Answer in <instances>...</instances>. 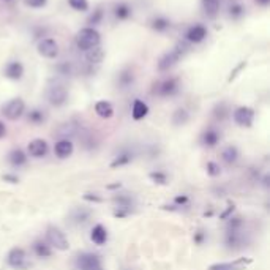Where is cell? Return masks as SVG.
I'll list each match as a JSON object with an SVG mask.
<instances>
[{
	"mask_svg": "<svg viewBox=\"0 0 270 270\" xmlns=\"http://www.w3.org/2000/svg\"><path fill=\"white\" fill-rule=\"evenodd\" d=\"M188 51H190L188 43H185V41L177 43L175 48L171 52H166L165 56L158 60V70L160 71H168L169 68H172L174 65H177L180 60H182Z\"/></svg>",
	"mask_w": 270,
	"mask_h": 270,
	"instance_id": "cell-1",
	"label": "cell"
},
{
	"mask_svg": "<svg viewBox=\"0 0 270 270\" xmlns=\"http://www.w3.org/2000/svg\"><path fill=\"white\" fill-rule=\"evenodd\" d=\"M100 41H101V37H100L98 30L94 27L81 29L76 35V46L81 51H88L95 46H100Z\"/></svg>",
	"mask_w": 270,
	"mask_h": 270,
	"instance_id": "cell-2",
	"label": "cell"
},
{
	"mask_svg": "<svg viewBox=\"0 0 270 270\" xmlns=\"http://www.w3.org/2000/svg\"><path fill=\"white\" fill-rule=\"evenodd\" d=\"M46 240L51 248H56L59 251L70 250V242L65 236V232L54 224L48 226V229H46Z\"/></svg>",
	"mask_w": 270,
	"mask_h": 270,
	"instance_id": "cell-3",
	"label": "cell"
},
{
	"mask_svg": "<svg viewBox=\"0 0 270 270\" xmlns=\"http://www.w3.org/2000/svg\"><path fill=\"white\" fill-rule=\"evenodd\" d=\"M246 236L242 229H226L224 232V245L229 251H239L246 246Z\"/></svg>",
	"mask_w": 270,
	"mask_h": 270,
	"instance_id": "cell-4",
	"label": "cell"
},
{
	"mask_svg": "<svg viewBox=\"0 0 270 270\" xmlns=\"http://www.w3.org/2000/svg\"><path fill=\"white\" fill-rule=\"evenodd\" d=\"M112 202L116 206V212H114V217L117 218H125L128 217L131 213V209L134 206V201L130 194H123V193H117L114 197H112Z\"/></svg>",
	"mask_w": 270,
	"mask_h": 270,
	"instance_id": "cell-5",
	"label": "cell"
},
{
	"mask_svg": "<svg viewBox=\"0 0 270 270\" xmlns=\"http://www.w3.org/2000/svg\"><path fill=\"white\" fill-rule=\"evenodd\" d=\"M26 112V103L22 98H13L8 103L4 104L2 107V114L8 119V120H17L21 119Z\"/></svg>",
	"mask_w": 270,
	"mask_h": 270,
	"instance_id": "cell-6",
	"label": "cell"
},
{
	"mask_svg": "<svg viewBox=\"0 0 270 270\" xmlns=\"http://www.w3.org/2000/svg\"><path fill=\"white\" fill-rule=\"evenodd\" d=\"M76 270H97L101 267V258L97 253H81L75 261Z\"/></svg>",
	"mask_w": 270,
	"mask_h": 270,
	"instance_id": "cell-7",
	"label": "cell"
},
{
	"mask_svg": "<svg viewBox=\"0 0 270 270\" xmlns=\"http://www.w3.org/2000/svg\"><path fill=\"white\" fill-rule=\"evenodd\" d=\"M7 264L13 268H17V270H22V268H27L29 264H27V255L26 251L21 248V246H14L8 251L7 255Z\"/></svg>",
	"mask_w": 270,
	"mask_h": 270,
	"instance_id": "cell-8",
	"label": "cell"
},
{
	"mask_svg": "<svg viewBox=\"0 0 270 270\" xmlns=\"http://www.w3.org/2000/svg\"><path fill=\"white\" fill-rule=\"evenodd\" d=\"M66 100H68V92L62 84H54L48 88V101L52 106L60 107L66 103Z\"/></svg>",
	"mask_w": 270,
	"mask_h": 270,
	"instance_id": "cell-9",
	"label": "cell"
},
{
	"mask_svg": "<svg viewBox=\"0 0 270 270\" xmlns=\"http://www.w3.org/2000/svg\"><path fill=\"white\" fill-rule=\"evenodd\" d=\"M251 262L250 258H239L234 261H226V262H213L209 265L207 270H245Z\"/></svg>",
	"mask_w": 270,
	"mask_h": 270,
	"instance_id": "cell-10",
	"label": "cell"
},
{
	"mask_svg": "<svg viewBox=\"0 0 270 270\" xmlns=\"http://www.w3.org/2000/svg\"><path fill=\"white\" fill-rule=\"evenodd\" d=\"M232 117H234V122H236L239 127L248 128L255 122V111L251 109V107H248V106H240V107H237L236 111H234Z\"/></svg>",
	"mask_w": 270,
	"mask_h": 270,
	"instance_id": "cell-11",
	"label": "cell"
},
{
	"mask_svg": "<svg viewBox=\"0 0 270 270\" xmlns=\"http://www.w3.org/2000/svg\"><path fill=\"white\" fill-rule=\"evenodd\" d=\"M178 79L177 78H169L165 79L163 82H160L155 88V94L161 98H168V97H174L178 92Z\"/></svg>",
	"mask_w": 270,
	"mask_h": 270,
	"instance_id": "cell-12",
	"label": "cell"
},
{
	"mask_svg": "<svg viewBox=\"0 0 270 270\" xmlns=\"http://www.w3.org/2000/svg\"><path fill=\"white\" fill-rule=\"evenodd\" d=\"M38 54L41 57L44 59H56L59 56V44L56 40H52V38H43L38 46Z\"/></svg>",
	"mask_w": 270,
	"mask_h": 270,
	"instance_id": "cell-13",
	"label": "cell"
},
{
	"mask_svg": "<svg viewBox=\"0 0 270 270\" xmlns=\"http://www.w3.org/2000/svg\"><path fill=\"white\" fill-rule=\"evenodd\" d=\"M27 152L30 156L33 158H43L48 155L49 152V146H48V142L44 139H33L29 142V146H27Z\"/></svg>",
	"mask_w": 270,
	"mask_h": 270,
	"instance_id": "cell-14",
	"label": "cell"
},
{
	"mask_svg": "<svg viewBox=\"0 0 270 270\" xmlns=\"http://www.w3.org/2000/svg\"><path fill=\"white\" fill-rule=\"evenodd\" d=\"M73 152H75V146L70 139H60L56 142V146H54V153H56V156H59L60 160L71 156Z\"/></svg>",
	"mask_w": 270,
	"mask_h": 270,
	"instance_id": "cell-15",
	"label": "cell"
},
{
	"mask_svg": "<svg viewBox=\"0 0 270 270\" xmlns=\"http://www.w3.org/2000/svg\"><path fill=\"white\" fill-rule=\"evenodd\" d=\"M206 37H207V29L199 24L191 26L185 33V38L190 43H201L202 40H206Z\"/></svg>",
	"mask_w": 270,
	"mask_h": 270,
	"instance_id": "cell-16",
	"label": "cell"
},
{
	"mask_svg": "<svg viewBox=\"0 0 270 270\" xmlns=\"http://www.w3.org/2000/svg\"><path fill=\"white\" fill-rule=\"evenodd\" d=\"M220 139H221V134L218 133L217 128H207L201 134V144L207 149H212V147L217 146V144L220 142Z\"/></svg>",
	"mask_w": 270,
	"mask_h": 270,
	"instance_id": "cell-17",
	"label": "cell"
},
{
	"mask_svg": "<svg viewBox=\"0 0 270 270\" xmlns=\"http://www.w3.org/2000/svg\"><path fill=\"white\" fill-rule=\"evenodd\" d=\"M5 76L11 81H19L24 76V66L21 62H10L5 66Z\"/></svg>",
	"mask_w": 270,
	"mask_h": 270,
	"instance_id": "cell-18",
	"label": "cell"
},
{
	"mask_svg": "<svg viewBox=\"0 0 270 270\" xmlns=\"http://www.w3.org/2000/svg\"><path fill=\"white\" fill-rule=\"evenodd\" d=\"M133 158H134V155H133V152L131 150H122V152H119L116 156H114V160L111 161V168L112 169H116V168H122V166H127V165H130L131 161H133Z\"/></svg>",
	"mask_w": 270,
	"mask_h": 270,
	"instance_id": "cell-19",
	"label": "cell"
},
{
	"mask_svg": "<svg viewBox=\"0 0 270 270\" xmlns=\"http://www.w3.org/2000/svg\"><path fill=\"white\" fill-rule=\"evenodd\" d=\"M95 112L98 117L101 119H111L114 116V106L112 103L106 101V100H100L95 103Z\"/></svg>",
	"mask_w": 270,
	"mask_h": 270,
	"instance_id": "cell-20",
	"label": "cell"
},
{
	"mask_svg": "<svg viewBox=\"0 0 270 270\" xmlns=\"http://www.w3.org/2000/svg\"><path fill=\"white\" fill-rule=\"evenodd\" d=\"M90 217H92V210L90 209H84V207H78L71 212V223L73 224H85Z\"/></svg>",
	"mask_w": 270,
	"mask_h": 270,
	"instance_id": "cell-21",
	"label": "cell"
},
{
	"mask_svg": "<svg viewBox=\"0 0 270 270\" xmlns=\"http://www.w3.org/2000/svg\"><path fill=\"white\" fill-rule=\"evenodd\" d=\"M8 163L13 166V168H21L27 163V155L24 150L21 149H13L10 153H8Z\"/></svg>",
	"mask_w": 270,
	"mask_h": 270,
	"instance_id": "cell-22",
	"label": "cell"
},
{
	"mask_svg": "<svg viewBox=\"0 0 270 270\" xmlns=\"http://www.w3.org/2000/svg\"><path fill=\"white\" fill-rule=\"evenodd\" d=\"M90 240L95 245H104L107 242V229L103 224H95L90 232Z\"/></svg>",
	"mask_w": 270,
	"mask_h": 270,
	"instance_id": "cell-23",
	"label": "cell"
},
{
	"mask_svg": "<svg viewBox=\"0 0 270 270\" xmlns=\"http://www.w3.org/2000/svg\"><path fill=\"white\" fill-rule=\"evenodd\" d=\"M32 250L37 258H41V259H46L52 255V248L48 245V242H43V240H35L33 245H32Z\"/></svg>",
	"mask_w": 270,
	"mask_h": 270,
	"instance_id": "cell-24",
	"label": "cell"
},
{
	"mask_svg": "<svg viewBox=\"0 0 270 270\" xmlns=\"http://www.w3.org/2000/svg\"><path fill=\"white\" fill-rule=\"evenodd\" d=\"M147 114H149V106L142 100H134L131 107V117L134 120H142L144 117H147Z\"/></svg>",
	"mask_w": 270,
	"mask_h": 270,
	"instance_id": "cell-25",
	"label": "cell"
},
{
	"mask_svg": "<svg viewBox=\"0 0 270 270\" xmlns=\"http://www.w3.org/2000/svg\"><path fill=\"white\" fill-rule=\"evenodd\" d=\"M239 156H240V153H239V149L236 146H228L221 152V160L229 166L236 163V161L239 160Z\"/></svg>",
	"mask_w": 270,
	"mask_h": 270,
	"instance_id": "cell-26",
	"label": "cell"
},
{
	"mask_svg": "<svg viewBox=\"0 0 270 270\" xmlns=\"http://www.w3.org/2000/svg\"><path fill=\"white\" fill-rule=\"evenodd\" d=\"M103 59H104V51H103V48H100V46H95V48H92V49H88V51H85V60L88 62V63H101L103 62Z\"/></svg>",
	"mask_w": 270,
	"mask_h": 270,
	"instance_id": "cell-27",
	"label": "cell"
},
{
	"mask_svg": "<svg viewBox=\"0 0 270 270\" xmlns=\"http://www.w3.org/2000/svg\"><path fill=\"white\" fill-rule=\"evenodd\" d=\"M114 16L117 17L119 21H125V19H128V17L131 16V8L128 4H125V2H120L116 5L114 8Z\"/></svg>",
	"mask_w": 270,
	"mask_h": 270,
	"instance_id": "cell-28",
	"label": "cell"
},
{
	"mask_svg": "<svg viewBox=\"0 0 270 270\" xmlns=\"http://www.w3.org/2000/svg\"><path fill=\"white\" fill-rule=\"evenodd\" d=\"M202 7L209 17H215L220 10V0H202Z\"/></svg>",
	"mask_w": 270,
	"mask_h": 270,
	"instance_id": "cell-29",
	"label": "cell"
},
{
	"mask_svg": "<svg viewBox=\"0 0 270 270\" xmlns=\"http://www.w3.org/2000/svg\"><path fill=\"white\" fill-rule=\"evenodd\" d=\"M117 82H119V85H120L122 88H127V87H130V85L134 82V75H133V71H130V70H125V71H122V73L119 75Z\"/></svg>",
	"mask_w": 270,
	"mask_h": 270,
	"instance_id": "cell-30",
	"label": "cell"
},
{
	"mask_svg": "<svg viewBox=\"0 0 270 270\" xmlns=\"http://www.w3.org/2000/svg\"><path fill=\"white\" fill-rule=\"evenodd\" d=\"M188 119H190V114L187 112V109H182V107L177 109L172 114V123L177 125V127H180V125H185L188 122Z\"/></svg>",
	"mask_w": 270,
	"mask_h": 270,
	"instance_id": "cell-31",
	"label": "cell"
},
{
	"mask_svg": "<svg viewBox=\"0 0 270 270\" xmlns=\"http://www.w3.org/2000/svg\"><path fill=\"white\" fill-rule=\"evenodd\" d=\"M27 120L33 125H41L44 120H46V114L41 111V109H32L29 114H27Z\"/></svg>",
	"mask_w": 270,
	"mask_h": 270,
	"instance_id": "cell-32",
	"label": "cell"
},
{
	"mask_svg": "<svg viewBox=\"0 0 270 270\" xmlns=\"http://www.w3.org/2000/svg\"><path fill=\"white\" fill-rule=\"evenodd\" d=\"M76 131H78V125H76L75 122H71V123H65V125H62L60 130H59V134H60L63 139H68L70 136L76 134Z\"/></svg>",
	"mask_w": 270,
	"mask_h": 270,
	"instance_id": "cell-33",
	"label": "cell"
},
{
	"mask_svg": "<svg viewBox=\"0 0 270 270\" xmlns=\"http://www.w3.org/2000/svg\"><path fill=\"white\" fill-rule=\"evenodd\" d=\"M150 26H152V29L156 30V32H165V30H168V29L171 27V22L166 19V17L160 16V17H155Z\"/></svg>",
	"mask_w": 270,
	"mask_h": 270,
	"instance_id": "cell-34",
	"label": "cell"
},
{
	"mask_svg": "<svg viewBox=\"0 0 270 270\" xmlns=\"http://www.w3.org/2000/svg\"><path fill=\"white\" fill-rule=\"evenodd\" d=\"M149 177H150L152 182L156 184V185H166L168 184V174L163 172V171H153V172L149 174Z\"/></svg>",
	"mask_w": 270,
	"mask_h": 270,
	"instance_id": "cell-35",
	"label": "cell"
},
{
	"mask_svg": "<svg viewBox=\"0 0 270 270\" xmlns=\"http://www.w3.org/2000/svg\"><path fill=\"white\" fill-rule=\"evenodd\" d=\"M103 16H104V13H103V10L101 8H97L92 14L88 16V19H87V24L90 26V27H94V26H98L101 21H103Z\"/></svg>",
	"mask_w": 270,
	"mask_h": 270,
	"instance_id": "cell-36",
	"label": "cell"
},
{
	"mask_svg": "<svg viewBox=\"0 0 270 270\" xmlns=\"http://www.w3.org/2000/svg\"><path fill=\"white\" fill-rule=\"evenodd\" d=\"M229 114V109H228V106L224 103H220L215 106V109H213V116L217 120H224Z\"/></svg>",
	"mask_w": 270,
	"mask_h": 270,
	"instance_id": "cell-37",
	"label": "cell"
},
{
	"mask_svg": "<svg viewBox=\"0 0 270 270\" xmlns=\"http://www.w3.org/2000/svg\"><path fill=\"white\" fill-rule=\"evenodd\" d=\"M226 221H228L226 223V229H242L243 224H245L242 217H229Z\"/></svg>",
	"mask_w": 270,
	"mask_h": 270,
	"instance_id": "cell-38",
	"label": "cell"
},
{
	"mask_svg": "<svg viewBox=\"0 0 270 270\" xmlns=\"http://www.w3.org/2000/svg\"><path fill=\"white\" fill-rule=\"evenodd\" d=\"M245 13V7L240 2H232V5L229 7V16L231 17H240Z\"/></svg>",
	"mask_w": 270,
	"mask_h": 270,
	"instance_id": "cell-39",
	"label": "cell"
},
{
	"mask_svg": "<svg viewBox=\"0 0 270 270\" xmlns=\"http://www.w3.org/2000/svg\"><path fill=\"white\" fill-rule=\"evenodd\" d=\"M206 171L210 177H218L221 174V168L218 163H215V161H209V163L206 165Z\"/></svg>",
	"mask_w": 270,
	"mask_h": 270,
	"instance_id": "cell-40",
	"label": "cell"
},
{
	"mask_svg": "<svg viewBox=\"0 0 270 270\" xmlns=\"http://www.w3.org/2000/svg\"><path fill=\"white\" fill-rule=\"evenodd\" d=\"M70 7L76 11H87L88 10V2L87 0H68Z\"/></svg>",
	"mask_w": 270,
	"mask_h": 270,
	"instance_id": "cell-41",
	"label": "cell"
},
{
	"mask_svg": "<svg viewBox=\"0 0 270 270\" xmlns=\"http://www.w3.org/2000/svg\"><path fill=\"white\" fill-rule=\"evenodd\" d=\"M24 4L30 8H43L48 4V0H24Z\"/></svg>",
	"mask_w": 270,
	"mask_h": 270,
	"instance_id": "cell-42",
	"label": "cell"
},
{
	"mask_svg": "<svg viewBox=\"0 0 270 270\" xmlns=\"http://www.w3.org/2000/svg\"><path fill=\"white\" fill-rule=\"evenodd\" d=\"M190 201V197L187 194H178L174 197V204H177V207H182V206H187Z\"/></svg>",
	"mask_w": 270,
	"mask_h": 270,
	"instance_id": "cell-43",
	"label": "cell"
},
{
	"mask_svg": "<svg viewBox=\"0 0 270 270\" xmlns=\"http://www.w3.org/2000/svg\"><path fill=\"white\" fill-rule=\"evenodd\" d=\"M204 240H206V234H204L202 231H197V232L194 234V243H196V245H202Z\"/></svg>",
	"mask_w": 270,
	"mask_h": 270,
	"instance_id": "cell-44",
	"label": "cell"
},
{
	"mask_svg": "<svg viewBox=\"0 0 270 270\" xmlns=\"http://www.w3.org/2000/svg\"><path fill=\"white\" fill-rule=\"evenodd\" d=\"M232 212H234V204H228V209L220 215L221 220H228L229 217H232Z\"/></svg>",
	"mask_w": 270,
	"mask_h": 270,
	"instance_id": "cell-45",
	"label": "cell"
},
{
	"mask_svg": "<svg viewBox=\"0 0 270 270\" xmlns=\"http://www.w3.org/2000/svg\"><path fill=\"white\" fill-rule=\"evenodd\" d=\"M84 199H85V201H94V202H101V197L97 196V194L92 196V193H85V194H84Z\"/></svg>",
	"mask_w": 270,
	"mask_h": 270,
	"instance_id": "cell-46",
	"label": "cell"
},
{
	"mask_svg": "<svg viewBox=\"0 0 270 270\" xmlns=\"http://www.w3.org/2000/svg\"><path fill=\"white\" fill-rule=\"evenodd\" d=\"M4 180H5V182H10V184H17V182H19L17 175H13V174H5Z\"/></svg>",
	"mask_w": 270,
	"mask_h": 270,
	"instance_id": "cell-47",
	"label": "cell"
},
{
	"mask_svg": "<svg viewBox=\"0 0 270 270\" xmlns=\"http://www.w3.org/2000/svg\"><path fill=\"white\" fill-rule=\"evenodd\" d=\"M245 65H246V63H245V62H242V63H240V65H239V66L236 68V70H234V71H232V73H231V76H229V82H231V81H232L234 78H236V76H237V73H239V71H240V70H242V68H243Z\"/></svg>",
	"mask_w": 270,
	"mask_h": 270,
	"instance_id": "cell-48",
	"label": "cell"
},
{
	"mask_svg": "<svg viewBox=\"0 0 270 270\" xmlns=\"http://www.w3.org/2000/svg\"><path fill=\"white\" fill-rule=\"evenodd\" d=\"M5 136H7V127H5L4 122H0V139L5 138Z\"/></svg>",
	"mask_w": 270,
	"mask_h": 270,
	"instance_id": "cell-49",
	"label": "cell"
},
{
	"mask_svg": "<svg viewBox=\"0 0 270 270\" xmlns=\"http://www.w3.org/2000/svg\"><path fill=\"white\" fill-rule=\"evenodd\" d=\"M256 4H259V5H268L270 4V0H256Z\"/></svg>",
	"mask_w": 270,
	"mask_h": 270,
	"instance_id": "cell-50",
	"label": "cell"
},
{
	"mask_svg": "<svg viewBox=\"0 0 270 270\" xmlns=\"http://www.w3.org/2000/svg\"><path fill=\"white\" fill-rule=\"evenodd\" d=\"M97 270H104V268H103V267H100V268H97Z\"/></svg>",
	"mask_w": 270,
	"mask_h": 270,
	"instance_id": "cell-51",
	"label": "cell"
},
{
	"mask_svg": "<svg viewBox=\"0 0 270 270\" xmlns=\"http://www.w3.org/2000/svg\"><path fill=\"white\" fill-rule=\"evenodd\" d=\"M234 2H239V0H234Z\"/></svg>",
	"mask_w": 270,
	"mask_h": 270,
	"instance_id": "cell-52",
	"label": "cell"
},
{
	"mask_svg": "<svg viewBox=\"0 0 270 270\" xmlns=\"http://www.w3.org/2000/svg\"><path fill=\"white\" fill-rule=\"evenodd\" d=\"M123 270H130V268H123Z\"/></svg>",
	"mask_w": 270,
	"mask_h": 270,
	"instance_id": "cell-53",
	"label": "cell"
}]
</instances>
